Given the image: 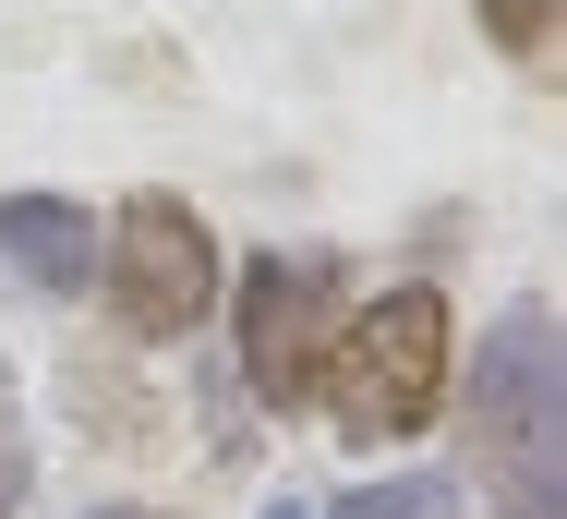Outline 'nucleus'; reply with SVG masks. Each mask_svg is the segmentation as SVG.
<instances>
[{
	"instance_id": "f257e3e1",
	"label": "nucleus",
	"mask_w": 567,
	"mask_h": 519,
	"mask_svg": "<svg viewBox=\"0 0 567 519\" xmlns=\"http://www.w3.org/2000/svg\"><path fill=\"white\" fill-rule=\"evenodd\" d=\"M458 387V326H447V291L435 278H399V291H374V303L339 314V338H327V411H339L350 447H399V435H423V423L447 411Z\"/></svg>"
},
{
	"instance_id": "f03ea898",
	"label": "nucleus",
	"mask_w": 567,
	"mask_h": 519,
	"mask_svg": "<svg viewBox=\"0 0 567 519\" xmlns=\"http://www.w3.org/2000/svg\"><path fill=\"white\" fill-rule=\"evenodd\" d=\"M471 459L507 484V519H556V447H567V387H556V314L507 303L483 326L471 375L447 387Z\"/></svg>"
},
{
	"instance_id": "7ed1b4c3",
	"label": "nucleus",
	"mask_w": 567,
	"mask_h": 519,
	"mask_svg": "<svg viewBox=\"0 0 567 519\" xmlns=\"http://www.w3.org/2000/svg\"><path fill=\"white\" fill-rule=\"evenodd\" d=\"M97 291H110V326L121 338H194L218 314L229 266H218V230L182 206V194H133L97 242Z\"/></svg>"
},
{
	"instance_id": "20e7f679",
	"label": "nucleus",
	"mask_w": 567,
	"mask_h": 519,
	"mask_svg": "<svg viewBox=\"0 0 567 519\" xmlns=\"http://www.w3.org/2000/svg\"><path fill=\"white\" fill-rule=\"evenodd\" d=\"M339 314H350L339 254H254L241 266V387L266 411H315Z\"/></svg>"
},
{
	"instance_id": "39448f33",
	"label": "nucleus",
	"mask_w": 567,
	"mask_h": 519,
	"mask_svg": "<svg viewBox=\"0 0 567 519\" xmlns=\"http://www.w3.org/2000/svg\"><path fill=\"white\" fill-rule=\"evenodd\" d=\"M0 266L24 291H85L97 278V217L73 194H0Z\"/></svg>"
},
{
	"instance_id": "423d86ee",
	"label": "nucleus",
	"mask_w": 567,
	"mask_h": 519,
	"mask_svg": "<svg viewBox=\"0 0 567 519\" xmlns=\"http://www.w3.org/2000/svg\"><path fill=\"white\" fill-rule=\"evenodd\" d=\"M327 519H458V471H374Z\"/></svg>"
},
{
	"instance_id": "0eeeda50",
	"label": "nucleus",
	"mask_w": 567,
	"mask_h": 519,
	"mask_svg": "<svg viewBox=\"0 0 567 519\" xmlns=\"http://www.w3.org/2000/svg\"><path fill=\"white\" fill-rule=\"evenodd\" d=\"M483 24H495V49H519V61H532V49L556 37V0H483Z\"/></svg>"
},
{
	"instance_id": "6e6552de",
	"label": "nucleus",
	"mask_w": 567,
	"mask_h": 519,
	"mask_svg": "<svg viewBox=\"0 0 567 519\" xmlns=\"http://www.w3.org/2000/svg\"><path fill=\"white\" fill-rule=\"evenodd\" d=\"M24 484H37V471H24V399H12V375H0V519L24 508Z\"/></svg>"
},
{
	"instance_id": "1a4fd4ad",
	"label": "nucleus",
	"mask_w": 567,
	"mask_h": 519,
	"mask_svg": "<svg viewBox=\"0 0 567 519\" xmlns=\"http://www.w3.org/2000/svg\"><path fill=\"white\" fill-rule=\"evenodd\" d=\"M85 519H157V508H85Z\"/></svg>"
},
{
	"instance_id": "9d476101",
	"label": "nucleus",
	"mask_w": 567,
	"mask_h": 519,
	"mask_svg": "<svg viewBox=\"0 0 567 519\" xmlns=\"http://www.w3.org/2000/svg\"><path fill=\"white\" fill-rule=\"evenodd\" d=\"M266 519H302V508H266Z\"/></svg>"
}]
</instances>
